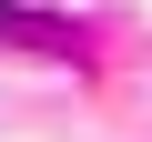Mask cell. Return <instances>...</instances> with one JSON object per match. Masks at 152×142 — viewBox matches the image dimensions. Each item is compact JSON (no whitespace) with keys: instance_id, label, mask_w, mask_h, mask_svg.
<instances>
[]
</instances>
